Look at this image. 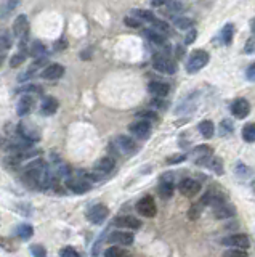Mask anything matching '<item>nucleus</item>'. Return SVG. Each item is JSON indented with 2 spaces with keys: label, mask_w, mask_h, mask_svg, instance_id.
<instances>
[{
  "label": "nucleus",
  "mask_w": 255,
  "mask_h": 257,
  "mask_svg": "<svg viewBox=\"0 0 255 257\" xmlns=\"http://www.w3.org/2000/svg\"><path fill=\"white\" fill-rule=\"evenodd\" d=\"M29 53L34 58H42V55H45V45L42 42H34L31 45V50H29Z\"/></svg>",
  "instance_id": "nucleus-34"
},
{
  "label": "nucleus",
  "mask_w": 255,
  "mask_h": 257,
  "mask_svg": "<svg viewBox=\"0 0 255 257\" xmlns=\"http://www.w3.org/2000/svg\"><path fill=\"white\" fill-rule=\"evenodd\" d=\"M222 245L235 248V249H244V251H246V249L251 246V241H249V238H247V235L235 233V235H230V237H227V238H223Z\"/></svg>",
  "instance_id": "nucleus-5"
},
{
  "label": "nucleus",
  "mask_w": 255,
  "mask_h": 257,
  "mask_svg": "<svg viewBox=\"0 0 255 257\" xmlns=\"http://www.w3.org/2000/svg\"><path fill=\"white\" fill-rule=\"evenodd\" d=\"M31 253L34 257H45L47 256V251H45V248L40 246V245H32L31 246Z\"/></svg>",
  "instance_id": "nucleus-42"
},
{
  "label": "nucleus",
  "mask_w": 255,
  "mask_h": 257,
  "mask_svg": "<svg viewBox=\"0 0 255 257\" xmlns=\"http://www.w3.org/2000/svg\"><path fill=\"white\" fill-rule=\"evenodd\" d=\"M223 257H249V256H247L244 249H228V251H225Z\"/></svg>",
  "instance_id": "nucleus-40"
},
{
  "label": "nucleus",
  "mask_w": 255,
  "mask_h": 257,
  "mask_svg": "<svg viewBox=\"0 0 255 257\" xmlns=\"http://www.w3.org/2000/svg\"><path fill=\"white\" fill-rule=\"evenodd\" d=\"M231 113H233V116L238 117V119H244V117H247V116H249V113H251L249 101H247L246 98L235 100L233 105H231Z\"/></svg>",
  "instance_id": "nucleus-15"
},
{
  "label": "nucleus",
  "mask_w": 255,
  "mask_h": 257,
  "mask_svg": "<svg viewBox=\"0 0 255 257\" xmlns=\"http://www.w3.org/2000/svg\"><path fill=\"white\" fill-rule=\"evenodd\" d=\"M32 106H34V98L29 97V95H22L21 100L18 101V106H16V113L18 116H26L32 111Z\"/></svg>",
  "instance_id": "nucleus-22"
},
{
  "label": "nucleus",
  "mask_w": 255,
  "mask_h": 257,
  "mask_svg": "<svg viewBox=\"0 0 255 257\" xmlns=\"http://www.w3.org/2000/svg\"><path fill=\"white\" fill-rule=\"evenodd\" d=\"M252 32H254V35H255V19L252 21Z\"/></svg>",
  "instance_id": "nucleus-55"
},
{
  "label": "nucleus",
  "mask_w": 255,
  "mask_h": 257,
  "mask_svg": "<svg viewBox=\"0 0 255 257\" xmlns=\"http://www.w3.org/2000/svg\"><path fill=\"white\" fill-rule=\"evenodd\" d=\"M116 148L121 151L122 154H133V153H137L138 151V146L137 143H135L130 137H127V135H119L116 138Z\"/></svg>",
  "instance_id": "nucleus-13"
},
{
  "label": "nucleus",
  "mask_w": 255,
  "mask_h": 257,
  "mask_svg": "<svg viewBox=\"0 0 255 257\" xmlns=\"http://www.w3.org/2000/svg\"><path fill=\"white\" fill-rule=\"evenodd\" d=\"M137 117H140V119H143V121H157V114L154 111H140L137 114Z\"/></svg>",
  "instance_id": "nucleus-41"
},
{
  "label": "nucleus",
  "mask_w": 255,
  "mask_h": 257,
  "mask_svg": "<svg viewBox=\"0 0 255 257\" xmlns=\"http://www.w3.org/2000/svg\"><path fill=\"white\" fill-rule=\"evenodd\" d=\"M64 74V68L61 64H48L47 68H45L42 72H40V76L43 79H47V80H58V79H61Z\"/></svg>",
  "instance_id": "nucleus-17"
},
{
  "label": "nucleus",
  "mask_w": 255,
  "mask_h": 257,
  "mask_svg": "<svg viewBox=\"0 0 255 257\" xmlns=\"http://www.w3.org/2000/svg\"><path fill=\"white\" fill-rule=\"evenodd\" d=\"M18 92H24V93H40L42 89H40L39 85H26V87H22V89L18 90Z\"/></svg>",
  "instance_id": "nucleus-47"
},
{
  "label": "nucleus",
  "mask_w": 255,
  "mask_h": 257,
  "mask_svg": "<svg viewBox=\"0 0 255 257\" xmlns=\"http://www.w3.org/2000/svg\"><path fill=\"white\" fill-rule=\"evenodd\" d=\"M153 66L154 69L159 72H166V74H175L177 72V63L166 53H156L153 56Z\"/></svg>",
  "instance_id": "nucleus-3"
},
{
  "label": "nucleus",
  "mask_w": 255,
  "mask_h": 257,
  "mask_svg": "<svg viewBox=\"0 0 255 257\" xmlns=\"http://www.w3.org/2000/svg\"><path fill=\"white\" fill-rule=\"evenodd\" d=\"M132 14H133V18H137L140 21H148V23H154V19H156L154 14L148 10H133Z\"/></svg>",
  "instance_id": "nucleus-29"
},
{
  "label": "nucleus",
  "mask_w": 255,
  "mask_h": 257,
  "mask_svg": "<svg viewBox=\"0 0 255 257\" xmlns=\"http://www.w3.org/2000/svg\"><path fill=\"white\" fill-rule=\"evenodd\" d=\"M204 208H206V206L202 204V201L194 203V204L191 206V209L188 211V217H190L191 220L199 219V217H201V214H202V209H204Z\"/></svg>",
  "instance_id": "nucleus-30"
},
{
  "label": "nucleus",
  "mask_w": 255,
  "mask_h": 257,
  "mask_svg": "<svg viewBox=\"0 0 255 257\" xmlns=\"http://www.w3.org/2000/svg\"><path fill=\"white\" fill-rule=\"evenodd\" d=\"M108 216H109V209L104 204H95L87 211V219L92 224H96V225L103 224Z\"/></svg>",
  "instance_id": "nucleus-7"
},
{
  "label": "nucleus",
  "mask_w": 255,
  "mask_h": 257,
  "mask_svg": "<svg viewBox=\"0 0 255 257\" xmlns=\"http://www.w3.org/2000/svg\"><path fill=\"white\" fill-rule=\"evenodd\" d=\"M212 156H214V150L209 145H199L191 151L193 161L196 164H201V166H206L207 159H212Z\"/></svg>",
  "instance_id": "nucleus-10"
},
{
  "label": "nucleus",
  "mask_w": 255,
  "mask_h": 257,
  "mask_svg": "<svg viewBox=\"0 0 255 257\" xmlns=\"http://www.w3.org/2000/svg\"><path fill=\"white\" fill-rule=\"evenodd\" d=\"M137 211L140 212L143 217H148L151 219L156 216L157 212V206H156V201L153 196H143L141 200L137 203Z\"/></svg>",
  "instance_id": "nucleus-6"
},
{
  "label": "nucleus",
  "mask_w": 255,
  "mask_h": 257,
  "mask_svg": "<svg viewBox=\"0 0 255 257\" xmlns=\"http://www.w3.org/2000/svg\"><path fill=\"white\" fill-rule=\"evenodd\" d=\"M159 195L164 198V200H169V198H172V195H174V182H172V177L170 175H166V177L161 179V183H159Z\"/></svg>",
  "instance_id": "nucleus-20"
},
{
  "label": "nucleus",
  "mask_w": 255,
  "mask_h": 257,
  "mask_svg": "<svg viewBox=\"0 0 255 257\" xmlns=\"http://www.w3.org/2000/svg\"><path fill=\"white\" fill-rule=\"evenodd\" d=\"M196 37H198V32H196V29H190L188 31V34H186V37H185V43H193L194 40H196Z\"/></svg>",
  "instance_id": "nucleus-48"
},
{
  "label": "nucleus",
  "mask_w": 255,
  "mask_h": 257,
  "mask_svg": "<svg viewBox=\"0 0 255 257\" xmlns=\"http://www.w3.org/2000/svg\"><path fill=\"white\" fill-rule=\"evenodd\" d=\"M220 129H222V134H223V135H225V134H231V132H233V122H231L230 119L222 121Z\"/></svg>",
  "instance_id": "nucleus-44"
},
{
  "label": "nucleus",
  "mask_w": 255,
  "mask_h": 257,
  "mask_svg": "<svg viewBox=\"0 0 255 257\" xmlns=\"http://www.w3.org/2000/svg\"><path fill=\"white\" fill-rule=\"evenodd\" d=\"M114 225L119 229H130V230H137L141 227V222L133 216H121L114 219Z\"/></svg>",
  "instance_id": "nucleus-18"
},
{
  "label": "nucleus",
  "mask_w": 255,
  "mask_h": 257,
  "mask_svg": "<svg viewBox=\"0 0 255 257\" xmlns=\"http://www.w3.org/2000/svg\"><path fill=\"white\" fill-rule=\"evenodd\" d=\"M13 32H14V35H16V39H19V45L24 47V43L27 40V35H29V19H27L26 14H19V16L14 19Z\"/></svg>",
  "instance_id": "nucleus-4"
},
{
  "label": "nucleus",
  "mask_w": 255,
  "mask_h": 257,
  "mask_svg": "<svg viewBox=\"0 0 255 257\" xmlns=\"http://www.w3.org/2000/svg\"><path fill=\"white\" fill-rule=\"evenodd\" d=\"M246 77L249 79V80H255V63L252 66H249L246 71Z\"/></svg>",
  "instance_id": "nucleus-51"
},
{
  "label": "nucleus",
  "mask_w": 255,
  "mask_h": 257,
  "mask_svg": "<svg viewBox=\"0 0 255 257\" xmlns=\"http://www.w3.org/2000/svg\"><path fill=\"white\" fill-rule=\"evenodd\" d=\"M16 6H18V0H8L5 6H2V10H0V18H6Z\"/></svg>",
  "instance_id": "nucleus-35"
},
{
  "label": "nucleus",
  "mask_w": 255,
  "mask_h": 257,
  "mask_svg": "<svg viewBox=\"0 0 255 257\" xmlns=\"http://www.w3.org/2000/svg\"><path fill=\"white\" fill-rule=\"evenodd\" d=\"M243 138L247 143L255 142V122H249L243 127Z\"/></svg>",
  "instance_id": "nucleus-27"
},
{
  "label": "nucleus",
  "mask_w": 255,
  "mask_h": 257,
  "mask_svg": "<svg viewBox=\"0 0 255 257\" xmlns=\"http://www.w3.org/2000/svg\"><path fill=\"white\" fill-rule=\"evenodd\" d=\"M108 241L112 245H121V246H130L133 243V235L130 232H124V230H116L109 233Z\"/></svg>",
  "instance_id": "nucleus-14"
},
{
  "label": "nucleus",
  "mask_w": 255,
  "mask_h": 257,
  "mask_svg": "<svg viewBox=\"0 0 255 257\" xmlns=\"http://www.w3.org/2000/svg\"><path fill=\"white\" fill-rule=\"evenodd\" d=\"M178 190L183 196H196L201 192V183L194 179H183L178 183Z\"/></svg>",
  "instance_id": "nucleus-12"
},
{
  "label": "nucleus",
  "mask_w": 255,
  "mask_h": 257,
  "mask_svg": "<svg viewBox=\"0 0 255 257\" xmlns=\"http://www.w3.org/2000/svg\"><path fill=\"white\" fill-rule=\"evenodd\" d=\"M58 109V100L53 98V97H47L43 98L42 105H40V114L43 116H51L55 114Z\"/></svg>",
  "instance_id": "nucleus-24"
},
{
  "label": "nucleus",
  "mask_w": 255,
  "mask_h": 257,
  "mask_svg": "<svg viewBox=\"0 0 255 257\" xmlns=\"http://www.w3.org/2000/svg\"><path fill=\"white\" fill-rule=\"evenodd\" d=\"M198 129H199L201 135L204 137V138H212L214 134H215V126H214V122L209 121V119L202 121V122L199 124V126H198Z\"/></svg>",
  "instance_id": "nucleus-25"
},
{
  "label": "nucleus",
  "mask_w": 255,
  "mask_h": 257,
  "mask_svg": "<svg viewBox=\"0 0 255 257\" xmlns=\"http://www.w3.org/2000/svg\"><path fill=\"white\" fill-rule=\"evenodd\" d=\"M209 58L211 56H209L206 50H194L190 56L188 63H186V71H188L190 74H194V72L201 71L209 63Z\"/></svg>",
  "instance_id": "nucleus-2"
},
{
  "label": "nucleus",
  "mask_w": 255,
  "mask_h": 257,
  "mask_svg": "<svg viewBox=\"0 0 255 257\" xmlns=\"http://www.w3.org/2000/svg\"><path fill=\"white\" fill-rule=\"evenodd\" d=\"M233 31H235V27L233 24H227L223 27V31H222V40L225 45H230L231 40H233Z\"/></svg>",
  "instance_id": "nucleus-31"
},
{
  "label": "nucleus",
  "mask_w": 255,
  "mask_h": 257,
  "mask_svg": "<svg viewBox=\"0 0 255 257\" xmlns=\"http://www.w3.org/2000/svg\"><path fill=\"white\" fill-rule=\"evenodd\" d=\"M18 134L21 138H24L26 143H35L40 140V134L34 126H29L26 122H21L18 126Z\"/></svg>",
  "instance_id": "nucleus-11"
},
{
  "label": "nucleus",
  "mask_w": 255,
  "mask_h": 257,
  "mask_svg": "<svg viewBox=\"0 0 255 257\" xmlns=\"http://www.w3.org/2000/svg\"><path fill=\"white\" fill-rule=\"evenodd\" d=\"M104 257H130V253L125 248H119L114 245L104 249Z\"/></svg>",
  "instance_id": "nucleus-26"
},
{
  "label": "nucleus",
  "mask_w": 255,
  "mask_h": 257,
  "mask_svg": "<svg viewBox=\"0 0 255 257\" xmlns=\"http://www.w3.org/2000/svg\"><path fill=\"white\" fill-rule=\"evenodd\" d=\"M114 166H116L114 158H111V156H103V158H100V159L95 163L93 175H95L96 179H101L103 175L109 174V172L112 171V169H114Z\"/></svg>",
  "instance_id": "nucleus-9"
},
{
  "label": "nucleus",
  "mask_w": 255,
  "mask_h": 257,
  "mask_svg": "<svg viewBox=\"0 0 255 257\" xmlns=\"http://www.w3.org/2000/svg\"><path fill=\"white\" fill-rule=\"evenodd\" d=\"M59 257H80L79 253L72 246H66L59 251Z\"/></svg>",
  "instance_id": "nucleus-39"
},
{
  "label": "nucleus",
  "mask_w": 255,
  "mask_h": 257,
  "mask_svg": "<svg viewBox=\"0 0 255 257\" xmlns=\"http://www.w3.org/2000/svg\"><path fill=\"white\" fill-rule=\"evenodd\" d=\"M186 159V154H175V156H170L167 159V164H178V163H183Z\"/></svg>",
  "instance_id": "nucleus-46"
},
{
  "label": "nucleus",
  "mask_w": 255,
  "mask_h": 257,
  "mask_svg": "<svg viewBox=\"0 0 255 257\" xmlns=\"http://www.w3.org/2000/svg\"><path fill=\"white\" fill-rule=\"evenodd\" d=\"M124 21H125V24L129 26V27H140L141 26V21L137 19V18H132V16H127Z\"/></svg>",
  "instance_id": "nucleus-49"
},
{
  "label": "nucleus",
  "mask_w": 255,
  "mask_h": 257,
  "mask_svg": "<svg viewBox=\"0 0 255 257\" xmlns=\"http://www.w3.org/2000/svg\"><path fill=\"white\" fill-rule=\"evenodd\" d=\"M255 50V37L252 39H249V40H247V43H246V47H244V51H246V53H252V51Z\"/></svg>",
  "instance_id": "nucleus-50"
},
{
  "label": "nucleus",
  "mask_w": 255,
  "mask_h": 257,
  "mask_svg": "<svg viewBox=\"0 0 255 257\" xmlns=\"http://www.w3.org/2000/svg\"><path fill=\"white\" fill-rule=\"evenodd\" d=\"M129 130L132 132V135H135L140 140H146L151 135V124L148 121H143V119H138L132 122L129 126Z\"/></svg>",
  "instance_id": "nucleus-8"
},
{
  "label": "nucleus",
  "mask_w": 255,
  "mask_h": 257,
  "mask_svg": "<svg viewBox=\"0 0 255 257\" xmlns=\"http://www.w3.org/2000/svg\"><path fill=\"white\" fill-rule=\"evenodd\" d=\"M22 180L26 182V185L32 187V188H43L45 190V188L53 185L55 175L42 159H34L24 167Z\"/></svg>",
  "instance_id": "nucleus-1"
},
{
  "label": "nucleus",
  "mask_w": 255,
  "mask_h": 257,
  "mask_svg": "<svg viewBox=\"0 0 255 257\" xmlns=\"http://www.w3.org/2000/svg\"><path fill=\"white\" fill-rule=\"evenodd\" d=\"M151 105H153L154 108H166V103H164L161 98H154V100L151 101Z\"/></svg>",
  "instance_id": "nucleus-52"
},
{
  "label": "nucleus",
  "mask_w": 255,
  "mask_h": 257,
  "mask_svg": "<svg viewBox=\"0 0 255 257\" xmlns=\"http://www.w3.org/2000/svg\"><path fill=\"white\" fill-rule=\"evenodd\" d=\"M26 61V55L22 53V51H19V53H16L14 56H11V60H10V66L11 68H18L19 64H22Z\"/></svg>",
  "instance_id": "nucleus-38"
},
{
  "label": "nucleus",
  "mask_w": 255,
  "mask_h": 257,
  "mask_svg": "<svg viewBox=\"0 0 255 257\" xmlns=\"http://www.w3.org/2000/svg\"><path fill=\"white\" fill-rule=\"evenodd\" d=\"M167 8H169V13H177V11H180L182 10V3H178V2H175V0H169L167 2Z\"/></svg>",
  "instance_id": "nucleus-45"
},
{
  "label": "nucleus",
  "mask_w": 255,
  "mask_h": 257,
  "mask_svg": "<svg viewBox=\"0 0 255 257\" xmlns=\"http://www.w3.org/2000/svg\"><path fill=\"white\" fill-rule=\"evenodd\" d=\"M11 47V37H10V34L5 31H0V51H5V50H8Z\"/></svg>",
  "instance_id": "nucleus-33"
},
{
  "label": "nucleus",
  "mask_w": 255,
  "mask_h": 257,
  "mask_svg": "<svg viewBox=\"0 0 255 257\" xmlns=\"http://www.w3.org/2000/svg\"><path fill=\"white\" fill-rule=\"evenodd\" d=\"M66 188L71 190L72 193L76 195H84L87 192H90V188H92V185H90L88 180H84V179H74V180H67L66 183Z\"/></svg>",
  "instance_id": "nucleus-16"
},
{
  "label": "nucleus",
  "mask_w": 255,
  "mask_h": 257,
  "mask_svg": "<svg viewBox=\"0 0 255 257\" xmlns=\"http://www.w3.org/2000/svg\"><path fill=\"white\" fill-rule=\"evenodd\" d=\"M211 169H214V172L217 175H223V163H222V159L219 156H212L211 159Z\"/></svg>",
  "instance_id": "nucleus-36"
},
{
  "label": "nucleus",
  "mask_w": 255,
  "mask_h": 257,
  "mask_svg": "<svg viewBox=\"0 0 255 257\" xmlns=\"http://www.w3.org/2000/svg\"><path fill=\"white\" fill-rule=\"evenodd\" d=\"M148 90L151 95H154L156 98H164V97H167V95H169L170 87L166 82H157V80H154V82H149Z\"/></svg>",
  "instance_id": "nucleus-19"
},
{
  "label": "nucleus",
  "mask_w": 255,
  "mask_h": 257,
  "mask_svg": "<svg viewBox=\"0 0 255 257\" xmlns=\"http://www.w3.org/2000/svg\"><path fill=\"white\" fill-rule=\"evenodd\" d=\"M16 232H18V237H19L21 240L27 241V240L32 238V235H34V227L29 225V224H21V225L18 227Z\"/></svg>",
  "instance_id": "nucleus-28"
},
{
  "label": "nucleus",
  "mask_w": 255,
  "mask_h": 257,
  "mask_svg": "<svg viewBox=\"0 0 255 257\" xmlns=\"http://www.w3.org/2000/svg\"><path fill=\"white\" fill-rule=\"evenodd\" d=\"M236 174L241 175V177H249V175H251V169L247 167V166H244L243 163H239L236 166Z\"/></svg>",
  "instance_id": "nucleus-43"
},
{
  "label": "nucleus",
  "mask_w": 255,
  "mask_h": 257,
  "mask_svg": "<svg viewBox=\"0 0 255 257\" xmlns=\"http://www.w3.org/2000/svg\"><path fill=\"white\" fill-rule=\"evenodd\" d=\"M169 0H153V6H162V5H167Z\"/></svg>",
  "instance_id": "nucleus-53"
},
{
  "label": "nucleus",
  "mask_w": 255,
  "mask_h": 257,
  "mask_svg": "<svg viewBox=\"0 0 255 257\" xmlns=\"http://www.w3.org/2000/svg\"><path fill=\"white\" fill-rule=\"evenodd\" d=\"M3 61H5V55H0V66L3 64Z\"/></svg>",
  "instance_id": "nucleus-54"
},
{
  "label": "nucleus",
  "mask_w": 255,
  "mask_h": 257,
  "mask_svg": "<svg viewBox=\"0 0 255 257\" xmlns=\"http://www.w3.org/2000/svg\"><path fill=\"white\" fill-rule=\"evenodd\" d=\"M174 24L178 27V29H193V26H194V21L191 19V18H174Z\"/></svg>",
  "instance_id": "nucleus-32"
},
{
  "label": "nucleus",
  "mask_w": 255,
  "mask_h": 257,
  "mask_svg": "<svg viewBox=\"0 0 255 257\" xmlns=\"http://www.w3.org/2000/svg\"><path fill=\"white\" fill-rule=\"evenodd\" d=\"M153 26H154V31L161 32V34H170V32H172V31H170V27H169V24L166 23V21H161V19H154Z\"/></svg>",
  "instance_id": "nucleus-37"
},
{
  "label": "nucleus",
  "mask_w": 255,
  "mask_h": 257,
  "mask_svg": "<svg viewBox=\"0 0 255 257\" xmlns=\"http://www.w3.org/2000/svg\"><path fill=\"white\" fill-rule=\"evenodd\" d=\"M214 216L217 219H228V217L236 216V209L231 204L223 203V204L215 206V208H214Z\"/></svg>",
  "instance_id": "nucleus-21"
},
{
  "label": "nucleus",
  "mask_w": 255,
  "mask_h": 257,
  "mask_svg": "<svg viewBox=\"0 0 255 257\" xmlns=\"http://www.w3.org/2000/svg\"><path fill=\"white\" fill-rule=\"evenodd\" d=\"M145 37L149 40V42H153L156 43V45H159V47H167V39H166V35L161 34V32H157L154 31V29H146V31L143 32Z\"/></svg>",
  "instance_id": "nucleus-23"
}]
</instances>
